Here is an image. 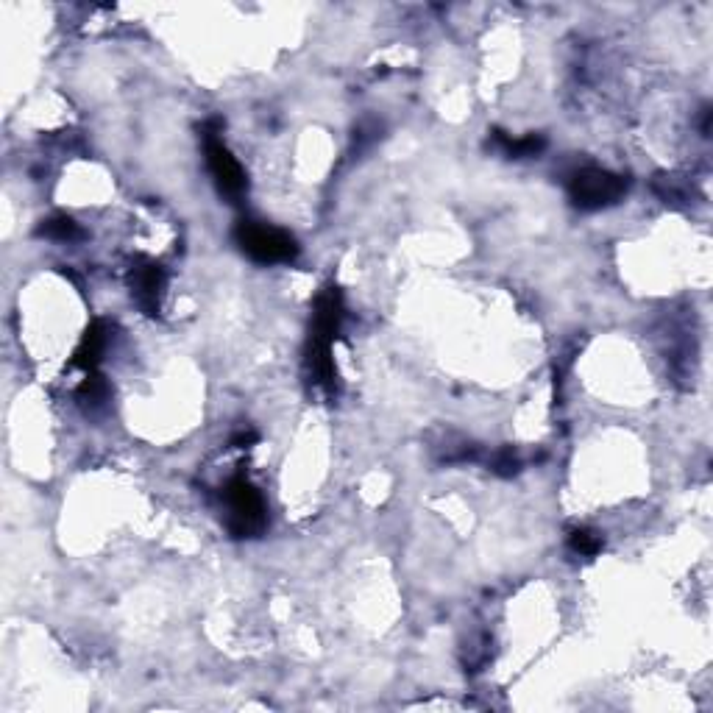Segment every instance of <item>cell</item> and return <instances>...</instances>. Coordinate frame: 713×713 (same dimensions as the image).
<instances>
[{"label": "cell", "mask_w": 713, "mask_h": 713, "mask_svg": "<svg viewBox=\"0 0 713 713\" xmlns=\"http://www.w3.org/2000/svg\"><path fill=\"white\" fill-rule=\"evenodd\" d=\"M257 441H260V435H257V432H254L251 427H246V429H240V432L234 435L232 446H234V449H251V446H254Z\"/></svg>", "instance_id": "13"}, {"label": "cell", "mask_w": 713, "mask_h": 713, "mask_svg": "<svg viewBox=\"0 0 713 713\" xmlns=\"http://www.w3.org/2000/svg\"><path fill=\"white\" fill-rule=\"evenodd\" d=\"M223 502H226V527L234 538H257L265 524H268V507L262 493L246 480L234 477L223 488Z\"/></svg>", "instance_id": "4"}, {"label": "cell", "mask_w": 713, "mask_h": 713, "mask_svg": "<svg viewBox=\"0 0 713 713\" xmlns=\"http://www.w3.org/2000/svg\"><path fill=\"white\" fill-rule=\"evenodd\" d=\"M106 346H109V329H106L104 321H95V324L84 332L78 349L73 351V368H81L84 374L98 371Z\"/></svg>", "instance_id": "7"}, {"label": "cell", "mask_w": 713, "mask_h": 713, "mask_svg": "<svg viewBox=\"0 0 713 713\" xmlns=\"http://www.w3.org/2000/svg\"><path fill=\"white\" fill-rule=\"evenodd\" d=\"M493 148H499L507 159H530V156L544 154L546 140L541 134H524V137H510L505 131H493Z\"/></svg>", "instance_id": "8"}, {"label": "cell", "mask_w": 713, "mask_h": 713, "mask_svg": "<svg viewBox=\"0 0 713 713\" xmlns=\"http://www.w3.org/2000/svg\"><path fill=\"white\" fill-rule=\"evenodd\" d=\"M76 396L81 404L98 407V404L106 402V396H109V385H106V379L98 374V371H92V374L84 376V382L78 385Z\"/></svg>", "instance_id": "10"}, {"label": "cell", "mask_w": 713, "mask_h": 713, "mask_svg": "<svg viewBox=\"0 0 713 713\" xmlns=\"http://www.w3.org/2000/svg\"><path fill=\"white\" fill-rule=\"evenodd\" d=\"M234 243L246 257L260 265H287L299 257V243L293 234L276 229L271 223L251 221V218H243L234 226Z\"/></svg>", "instance_id": "2"}, {"label": "cell", "mask_w": 713, "mask_h": 713, "mask_svg": "<svg viewBox=\"0 0 713 713\" xmlns=\"http://www.w3.org/2000/svg\"><path fill=\"white\" fill-rule=\"evenodd\" d=\"M566 190H569L574 207L583 209V212H597V209L622 201V195L627 193V179L605 168L585 165V168L571 170L569 179H566Z\"/></svg>", "instance_id": "3"}, {"label": "cell", "mask_w": 713, "mask_h": 713, "mask_svg": "<svg viewBox=\"0 0 713 713\" xmlns=\"http://www.w3.org/2000/svg\"><path fill=\"white\" fill-rule=\"evenodd\" d=\"M204 154H207V168L212 179L218 184V193L226 195L232 204H240V198L246 195L248 182L246 170L240 168V162L234 159L232 151L218 134V123H212L204 129Z\"/></svg>", "instance_id": "5"}, {"label": "cell", "mask_w": 713, "mask_h": 713, "mask_svg": "<svg viewBox=\"0 0 713 713\" xmlns=\"http://www.w3.org/2000/svg\"><path fill=\"white\" fill-rule=\"evenodd\" d=\"M488 466H491L493 474H499V477H516L521 471V460L513 449H499V452H493L491 457H488Z\"/></svg>", "instance_id": "12"}, {"label": "cell", "mask_w": 713, "mask_h": 713, "mask_svg": "<svg viewBox=\"0 0 713 713\" xmlns=\"http://www.w3.org/2000/svg\"><path fill=\"white\" fill-rule=\"evenodd\" d=\"M165 285H168V276H165V268L156 265V262H140L134 271H131V293H134V301L137 307L148 315H156L159 310V299L165 293Z\"/></svg>", "instance_id": "6"}, {"label": "cell", "mask_w": 713, "mask_h": 713, "mask_svg": "<svg viewBox=\"0 0 713 713\" xmlns=\"http://www.w3.org/2000/svg\"><path fill=\"white\" fill-rule=\"evenodd\" d=\"M39 234L48 237V240H59V243H67V240H78L81 237V229L73 218L67 215H53L48 221H42L39 226Z\"/></svg>", "instance_id": "9"}, {"label": "cell", "mask_w": 713, "mask_h": 713, "mask_svg": "<svg viewBox=\"0 0 713 713\" xmlns=\"http://www.w3.org/2000/svg\"><path fill=\"white\" fill-rule=\"evenodd\" d=\"M343 315H346L343 293L335 285L324 287L315 301V312H312V329L310 340H307V371H310L312 382L329 396L338 388V368H335L332 349H335V340L343 326Z\"/></svg>", "instance_id": "1"}, {"label": "cell", "mask_w": 713, "mask_h": 713, "mask_svg": "<svg viewBox=\"0 0 713 713\" xmlns=\"http://www.w3.org/2000/svg\"><path fill=\"white\" fill-rule=\"evenodd\" d=\"M569 546L571 552H577V555H583V558H594L599 549H602V535L588 530V527H574V530L569 532Z\"/></svg>", "instance_id": "11"}]
</instances>
